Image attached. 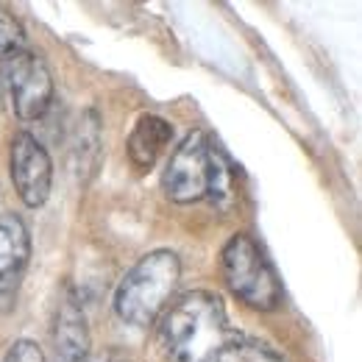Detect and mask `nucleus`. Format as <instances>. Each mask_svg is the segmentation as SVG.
Segmentation results:
<instances>
[{
	"label": "nucleus",
	"mask_w": 362,
	"mask_h": 362,
	"mask_svg": "<svg viewBox=\"0 0 362 362\" xmlns=\"http://www.w3.org/2000/svg\"><path fill=\"white\" fill-rule=\"evenodd\" d=\"M23 50H25V31L20 20L6 6H0V62H8Z\"/></svg>",
	"instance_id": "obj_13"
},
{
	"label": "nucleus",
	"mask_w": 362,
	"mask_h": 362,
	"mask_svg": "<svg viewBox=\"0 0 362 362\" xmlns=\"http://www.w3.org/2000/svg\"><path fill=\"white\" fill-rule=\"evenodd\" d=\"M173 136V126L159 115H142L129 134L126 153L134 170H151L159 159V153L168 148Z\"/></svg>",
	"instance_id": "obj_10"
},
{
	"label": "nucleus",
	"mask_w": 362,
	"mask_h": 362,
	"mask_svg": "<svg viewBox=\"0 0 362 362\" xmlns=\"http://www.w3.org/2000/svg\"><path fill=\"white\" fill-rule=\"evenodd\" d=\"M3 362H47V360H45V354H42V349H40L34 340H17V343L8 349V354H6Z\"/></svg>",
	"instance_id": "obj_14"
},
{
	"label": "nucleus",
	"mask_w": 362,
	"mask_h": 362,
	"mask_svg": "<svg viewBox=\"0 0 362 362\" xmlns=\"http://www.w3.org/2000/svg\"><path fill=\"white\" fill-rule=\"evenodd\" d=\"M50 340H53L56 362H87V357L92 354L90 323L84 315V307L73 293H64V298L56 307Z\"/></svg>",
	"instance_id": "obj_8"
},
{
	"label": "nucleus",
	"mask_w": 362,
	"mask_h": 362,
	"mask_svg": "<svg viewBox=\"0 0 362 362\" xmlns=\"http://www.w3.org/2000/svg\"><path fill=\"white\" fill-rule=\"evenodd\" d=\"M8 168L20 201L28 209H40L50 198L53 187V162L47 148L31 132H17L11 136Z\"/></svg>",
	"instance_id": "obj_6"
},
{
	"label": "nucleus",
	"mask_w": 362,
	"mask_h": 362,
	"mask_svg": "<svg viewBox=\"0 0 362 362\" xmlns=\"http://www.w3.org/2000/svg\"><path fill=\"white\" fill-rule=\"evenodd\" d=\"M181 279V259L170 248L148 251L136 259V265L126 273L115 290V313L123 323L145 329L153 326L168 301L173 298Z\"/></svg>",
	"instance_id": "obj_2"
},
{
	"label": "nucleus",
	"mask_w": 362,
	"mask_h": 362,
	"mask_svg": "<svg viewBox=\"0 0 362 362\" xmlns=\"http://www.w3.org/2000/svg\"><path fill=\"white\" fill-rule=\"evenodd\" d=\"M234 168L228 162V156L212 145V170H209V192L206 198L218 206V209H228L234 204Z\"/></svg>",
	"instance_id": "obj_11"
},
{
	"label": "nucleus",
	"mask_w": 362,
	"mask_h": 362,
	"mask_svg": "<svg viewBox=\"0 0 362 362\" xmlns=\"http://www.w3.org/2000/svg\"><path fill=\"white\" fill-rule=\"evenodd\" d=\"M218 362H290L279 349H273L271 343H262L257 337H245V334H237L228 349L221 354Z\"/></svg>",
	"instance_id": "obj_12"
},
{
	"label": "nucleus",
	"mask_w": 362,
	"mask_h": 362,
	"mask_svg": "<svg viewBox=\"0 0 362 362\" xmlns=\"http://www.w3.org/2000/svg\"><path fill=\"white\" fill-rule=\"evenodd\" d=\"M209 170H212V139L206 136V132L195 129L173 151L162 176V189L173 204L204 201L209 192Z\"/></svg>",
	"instance_id": "obj_4"
},
{
	"label": "nucleus",
	"mask_w": 362,
	"mask_h": 362,
	"mask_svg": "<svg viewBox=\"0 0 362 362\" xmlns=\"http://www.w3.org/2000/svg\"><path fill=\"white\" fill-rule=\"evenodd\" d=\"M237 334L228 326L223 301L206 290L184 293L162 313L159 323L168 362H218Z\"/></svg>",
	"instance_id": "obj_1"
},
{
	"label": "nucleus",
	"mask_w": 362,
	"mask_h": 362,
	"mask_svg": "<svg viewBox=\"0 0 362 362\" xmlns=\"http://www.w3.org/2000/svg\"><path fill=\"white\" fill-rule=\"evenodd\" d=\"M87 362H126L117 351H98V354H90Z\"/></svg>",
	"instance_id": "obj_15"
},
{
	"label": "nucleus",
	"mask_w": 362,
	"mask_h": 362,
	"mask_svg": "<svg viewBox=\"0 0 362 362\" xmlns=\"http://www.w3.org/2000/svg\"><path fill=\"white\" fill-rule=\"evenodd\" d=\"M3 64H6V84L14 115L23 123L42 120L53 103V76L47 64L31 50H23Z\"/></svg>",
	"instance_id": "obj_5"
},
{
	"label": "nucleus",
	"mask_w": 362,
	"mask_h": 362,
	"mask_svg": "<svg viewBox=\"0 0 362 362\" xmlns=\"http://www.w3.org/2000/svg\"><path fill=\"white\" fill-rule=\"evenodd\" d=\"M103 159V134H100V117L95 109H84L73 126L70 134V168L78 184H90Z\"/></svg>",
	"instance_id": "obj_9"
},
{
	"label": "nucleus",
	"mask_w": 362,
	"mask_h": 362,
	"mask_svg": "<svg viewBox=\"0 0 362 362\" xmlns=\"http://www.w3.org/2000/svg\"><path fill=\"white\" fill-rule=\"evenodd\" d=\"M31 259V237L20 215H0V307H8Z\"/></svg>",
	"instance_id": "obj_7"
},
{
	"label": "nucleus",
	"mask_w": 362,
	"mask_h": 362,
	"mask_svg": "<svg viewBox=\"0 0 362 362\" xmlns=\"http://www.w3.org/2000/svg\"><path fill=\"white\" fill-rule=\"evenodd\" d=\"M221 273L231 296L245 307L259 313H273L281 307V281L265 251L248 234L228 237L221 251Z\"/></svg>",
	"instance_id": "obj_3"
}]
</instances>
